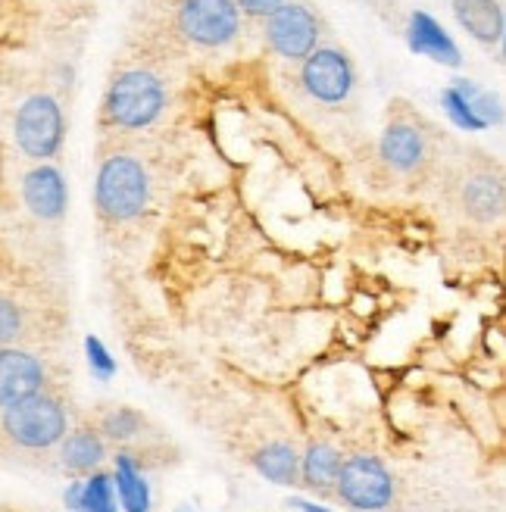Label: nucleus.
Listing matches in <instances>:
<instances>
[{
	"instance_id": "obj_5",
	"label": "nucleus",
	"mask_w": 506,
	"mask_h": 512,
	"mask_svg": "<svg viewBox=\"0 0 506 512\" xmlns=\"http://www.w3.org/2000/svg\"><path fill=\"white\" fill-rule=\"evenodd\" d=\"M66 135V122L60 100L50 94H32L22 100V107L13 116V138L16 147L35 163L54 160Z\"/></svg>"
},
{
	"instance_id": "obj_17",
	"label": "nucleus",
	"mask_w": 506,
	"mask_h": 512,
	"mask_svg": "<svg viewBox=\"0 0 506 512\" xmlns=\"http://www.w3.org/2000/svg\"><path fill=\"white\" fill-rule=\"evenodd\" d=\"M341 463H344V456L338 447H332L328 441H313V444H307V450L300 453L297 481L307 484L310 491H328V488H335Z\"/></svg>"
},
{
	"instance_id": "obj_18",
	"label": "nucleus",
	"mask_w": 506,
	"mask_h": 512,
	"mask_svg": "<svg viewBox=\"0 0 506 512\" xmlns=\"http://www.w3.org/2000/svg\"><path fill=\"white\" fill-rule=\"evenodd\" d=\"M253 469H257L260 478L278 484V488H288V484H297L300 453L288 441H269L253 453Z\"/></svg>"
},
{
	"instance_id": "obj_16",
	"label": "nucleus",
	"mask_w": 506,
	"mask_h": 512,
	"mask_svg": "<svg viewBox=\"0 0 506 512\" xmlns=\"http://www.w3.org/2000/svg\"><path fill=\"white\" fill-rule=\"evenodd\" d=\"M110 475H113L119 509H125V512H150V506H154V491H150L147 475L141 472V466L129 453H116V463H113Z\"/></svg>"
},
{
	"instance_id": "obj_1",
	"label": "nucleus",
	"mask_w": 506,
	"mask_h": 512,
	"mask_svg": "<svg viewBox=\"0 0 506 512\" xmlns=\"http://www.w3.org/2000/svg\"><path fill=\"white\" fill-rule=\"evenodd\" d=\"M150 200V178L141 160L129 153H113L97 169L94 203L97 213L110 222H132L144 213Z\"/></svg>"
},
{
	"instance_id": "obj_26",
	"label": "nucleus",
	"mask_w": 506,
	"mask_h": 512,
	"mask_svg": "<svg viewBox=\"0 0 506 512\" xmlns=\"http://www.w3.org/2000/svg\"><path fill=\"white\" fill-rule=\"evenodd\" d=\"M179 512H191V509H188V506H182V509H179Z\"/></svg>"
},
{
	"instance_id": "obj_2",
	"label": "nucleus",
	"mask_w": 506,
	"mask_h": 512,
	"mask_svg": "<svg viewBox=\"0 0 506 512\" xmlns=\"http://www.w3.org/2000/svg\"><path fill=\"white\" fill-rule=\"evenodd\" d=\"M166 110V88L163 79L150 69H125L107 88L104 113L116 128L125 132H141L154 125Z\"/></svg>"
},
{
	"instance_id": "obj_25",
	"label": "nucleus",
	"mask_w": 506,
	"mask_h": 512,
	"mask_svg": "<svg viewBox=\"0 0 506 512\" xmlns=\"http://www.w3.org/2000/svg\"><path fill=\"white\" fill-rule=\"evenodd\" d=\"M288 506H291V509H300V512H332L328 506H322V503H316V500H307V497H291Z\"/></svg>"
},
{
	"instance_id": "obj_12",
	"label": "nucleus",
	"mask_w": 506,
	"mask_h": 512,
	"mask_svg": "<svg viewBox=\"0 0 506 512\" xmlns=\"http://www.w3.org/2000/svg\"><path fill=\"white\" fill-rule=\"evenodd\" d=\"M453 19L460 29L485 47H494L506 35V16L500 0H453L450 4Z\"/></svg>"
},
{
	"instance_id": "obj_22",
	"label": "nucleus",
	"mask_w": 506,
	"mask_h": 512,
	"mask_svg": "<svg viewBox=\"0 0 506 512\" xmlns=\"http://www.w3.org/2000/svg\"><path fill=\"white\" fill-rule=\"evenodd\" d=\"M85 360H88V369L97 381H110L116 375V356L107 350V344L97 335L85 338Z\"/></svg>"
},
{
	"instance_id": "obj_6",
	"label": "nucleus",
	"mask_w": 506,
	"mask_h": 512,
	"mask_svg": "<svg viewBox=\"0 0 506 512\" xmlns=\"http://www.w3.org/2000/svg\"><path fill=\"white\" fill-rule=\"evenodd\" d=\"M175 25H179L185 41L204 50H219L238 38L241 13L235 0H179Z\"/></svg>"
},
{
	"instance_id": "obj_9",
	"label": "nucleus",
	"mask_w": 506,
	"mask_h": 512,
	"mask_svg": "<svg viewBox=\"0 0 506 512\" xmlns=\"http://www.w3.org/2000/svg\"><path fill=\"white\" fill-rule=\"evenodd\" d=\"M22 200H25V207H29V213L44 219V222L63 219V213L69 207L66 175L57 166L38 163L35 169H29V172H25V178H22Z\"/></svg>"
},
{
	"instance_id": "obj_11",
	"label": "nucleus",
	"mask_w": 506,
	"mask_h": 512,
	"mask_svg": "<svg viewBox=\"0 0 506 512\" xmlns=\"http://www.w3.org/2000/svg\"><path fill=\"white\" fill-rule=\"evenodd\" d=\"M44 363L19 347H0V406L32 397L44 388Z\"/></svg>"
},
{
	"instance_id": "obj_13",
	"label": "nucleus",
	"mask_w": 506,
	"mask_h": 512,
	"mask_svg": "<svg viewBox=\"0 0 506 512\" xmlns=\"http://www.w3.org/2000/svg\"><path fill=\"white\" fill-rule=\"evenodd\" d=\"M378 153H382V160L397 169V172H416L425 157H428V144H425V135L419 132L416 125L410 122H391L385 132H382V141H378Z\"/></svg>"
},
{
	"instance_id": "obj_20",
	"label": "nucleus",
	"mask_w": 506,
	"mask_h": 512,
	"mask_svg": "<svg viewBox=\"0 0 506 512\" xmlns=\"http://www.w3.org/2000/svg\"><path fill=\"white\" fill-rule=\"evenodd\" d=\"M441 107H444V113H447V119L457 125V128H463V132H485V122L475 116V110H472V104H469V97H466V91L460 88V82H450L444 91H441Z\"/></svg>"
},
{
	"instance_id": "obj_15",
	"label": "nucleus",
	"mask_w": 506,
	"mask_h": 512,
	"mask_svg": "<svg viewBox=\"0 0 506 512\" xmlns=\"http://www.w3.org/2000/svg\"><path fill=\"white\" fill-rule=\"evenodd\" d=\"M63 503L72 512H119L116 488L110 472H88L82 481H72L63 491Z\"/></svg>"
},
{
	"instance_id": "obj_3",
	"label": "nucleus",
	"mask_w": 506,
	"mask_h": 512,
	"mask_svg": "<svg viewBox=\"0 0 506 512\" xmlns=\"http://www.w3.org/2000/svg\"><path fill=\"white\" fill-rule=\"evenodd\" d=\"M4 434L22 450H50L57 447L66 431H69V416L57 397H50L44 391L16 400L4 406V416H0Z\"/></svg>"
},
{
	"instance_id": "obj_14",
	"label": "nucleus",
	"mask_w": 506,
	"mask_h": 512,
	"mask_svg": "<svg viewBox=\"0 0 506 512\" xmlns=\"http://www.w3.org/2000/svg\"><path fill=\"white\" fill-rule=\"evenodd\" d=\"M104 459H107V441L94 428L66 431V438L60 441V466L72 475L97 472L104 466Z\"/></svg>"
},
{
	"instance_id": "obj_19",
	"label": "nucleus",
	"mask_w": 506,
	"mask_h": 512,
	"mask_svg": "<svg viewBox=\"0 0 506 512\" xmlns=\"http://www.w3.org/2000/svg\"><path fill=\"white\" fill-rule=\"evenodd\" d=\"M463 207L478 222H494L503 213V182L497 175H472L463 188Z\"/></svg>"
},
{
	"instance_id": "obj_21",
	"label": "nucleus",
	"mask_w": 506,
	"mask_h": 512,
	"mask_svg": "<svg viewBox=\"0 0 506 512\" xmlns=\"http://www.w3.org/2000/svg\"><path fill=\"white\" fill-rule=\"evenodd\" d=\"M144 419L141 413H135L132 406H119L113 409V413L104 416V422H100V431H104V438L116 441V444H125V441H132L135 434L141 431Z\"/></svg>"
},
{
	"instance_id": "obj_10",
	"label": "nucleus",
	"mask_w": 506,
	"mask_h": 512,
	"mask_svg": "<svg viewBox=\"0 0 506 512\" xmlns=\"http://www.w3.org/2000/svg\"><path fill=\"white\" fill-rule=\"evenodd\" d=\"M407 47L413 50L416 57L441 63L447 69H460L463 66L460 44L450 38V32L432 13H425V10H413L410 19H407Z\"/></svg>"
},
{
	"instance_id": "obj_4",
	"label": "nucleus",
	"mask_w": 506,
	"mask_h": 512,
	"mask_svg": "<svg viewBox=\"0 0 506 512\" xmlns=\"http://www.w3.org/2000/svg\"><path fill=\"white\" fill-rule=\"evenodd\" d=\"M335 494L353 512H382L394 503L397 484L391 469L372 453L344 456L341 472L335 478Z\"/></svg>"
},
{
	"instance_id": "obj_23",
	"label": "nucleus",
	"mask_w": 506,
	"mask_h": 512,
	"mask_svg": "<svg viewBox=\"0 0 506 512\" xmlns=\"http://www.w3.org/2000/svg\"><path fill=\"white\" fill-rule=\"evenodd\" d=\"M19 335H22V310L13 300L0 297V347H10Z\"/></svg>"
},
{
	"instance_id": "obj_24",
	"label": "nucleus",
	"mask_w": 506,
	"mask_h": 512,
	"mask_svg": "<svg viewBox=\"0 0 506 512\" xmlns=\"http://www.w3.org/2000/svg\"><path fill=\"white\" fill-rule=\"evenodd\" d=\"M282 4H285V0H235L238 13L253 16V19H266V16H272Z\"/></svg>"
},
{
	"instance_id": "obj_8",
	"label": "nucleus",
	"mask_w": 506,
	"mask_h": 512,
	"mask_svg": "<svg viewBox=\"0 0 506 512\" xmlns=\"http://www.w3.org/2000/svg\"><path fill=\"white\" fill-rule=\"evenodd\" d=\"M322 38V22L307 4H294L285 0L272 16H266V44L272 47L275 57L288 63L307 60L319 47Z\"/></svg>"
},
{
	"instance_id": "obj_7",
	"label": "nucleus",
	"mask_w": 506,
	"mask_h": 512,
	"mask_svg": "<svg viewBox=\"0 0 506 512\" xmlns=\"http://www.w3.org/2000/svg\"><path fill=\"white\" fill-rule=\"evenodd\" d=\"M353 85H357V69L338 47H316L307 60H300V88L316 104H344L353 94Z\"/></svg>"
}]
</instances>
